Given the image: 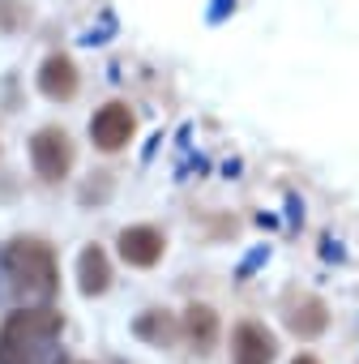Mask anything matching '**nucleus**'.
<instances>
[{
	"label": "nucleus",
	"mask_w": 359,
	"mask_h": 364,
	"mask_svg": "<svg viewBox=\"0 0 359 364\" xmlns=\"http://www.w3.org/2000/svg\"><path fill=\"white\" fill-rule=\"evenodd\" d=\"M0 296L22 300V304H43L56 296V253L43 240L18 236L0 245Z\"/></svg>",
	"instance_id": "nucleus-1"
},
{
	"label": "nucleus",
	"mask_w": 359,
	"mask_h": 364,
	"mask_svg": "<svg viewBox=\"0 0 359 364\" xmlns=\"http://www.w3.org/2000/svg\"><path fill=\"white\" fill-rule=\"evenodd\" d=\"M60 360V313L26 304L0 326V364H56Z\"/></svg>",
	"instance_id": "nucleus-2"
},
{
	"label": "nucleus",
	"mask_w": 359,
	"mask_h": 364,
	"mask_svg": "<svg viewBox=\"0 0 359 364\" xmlns=\"http://www.w3.org/2000/svg\"><path fill=\"white\" fill-rule=\"evenodd\" d=\"M31 163L39 171V180H48V185H56V180L69 176L73 167V141L65 129H39L31 137Z\"/></svg>",
	"instance_id": "nucleus-3"
},
{
	"label": "nucleus",
	"mask_w": 359,
	"mask_h": 364,
	"mask_svg": "<svg viewBox=\"0 0 359 364\" xmlns=\"http://www.w3.org/2000/svg\"><path fill=\"white\" fill-rule=\"evenodd\" d=\"M133 112L124 107V103H103L99 112H94V120H90V137H94V146L99 150H120V146H128V137H133Z\"/></svg>",
	"instance_id": "nucleus-4"
},
{
	"label": "nucleus",
	"mask_w": 359,
	"mask_h": 364,
	"mask_svg": "<svg viewBox=\"0 0 359 364\" xmlns=\"http://www.w3.org/2000/svg\"><path fill=\"white\" fill-rule=\"evenodd\" d=\"M274 334L261 326V321H240L236 334H231V360L236 364H274Z\"/></svg>",
	"instance_id": "nucleus-5"
},
{
	"label": "nucleus",
	"mask_w": 359,
	"mask_h": 364,
	"mask_svg": "<svg viewBox=\"0 0 359 364\" xmlns=\"http://www.w3.org/2000/svg\"><path fill=\"white\" fill-rule=\"evenodd\" d=\"M120 257L128 266H141V270L154 266L162 257V232H154V228H128L120 236Z\"/></svg>",
	"instance_id": "nucleus-6"
},
{
	"label": "nucleus",
	"mask_w": 359,
	"mask_h": 364,
	"mask_svg": "<svg viewBox=\"0 0 359 364\" xmlns=\"http://www.w3.org/2000/svg\"><path fill=\"white\" fill-rule=\"evenodd\" d=\"M39 90H43L48 99H73V90H77V69H73V60H69V56H48V60L39 65Z\"/></svg>",
	"instance_id": "nucleus-7"
},
{
	"label": "nucleus",
	"mask_w": 359,
	"mask_h": 364,
	"mask_svg": "<svg viewBox=\"0 0 359 364\" xmlns=\"http://www.w3.org/2000/svg\"><path fill=\"white\" fill-rule=\"evenodd\" d=\"M77 287H82L86 296H103V291L111 287V266H107V253H103L99 245H90V249L82 253V266H77Z\"/></svg>",
	"instance_id": "nucleus-8"
},
{
	"label": "nucleus",
	"mask_w": 359,
	"mask_h": 364,
	"mask_svg": "<svg viewBox=\"0 0 359 364\" xmlns=\"http://www.w3.org/2000/svg\"><path fill=\"white\" fill-rule=\"evenodd\" d=\"M184 330L193 334L197 347H210V338H214V330H219V317H214L206 304H193V309L184 313Z\"/></svg>",
	"instance_id": "nucleus-9"
},
{
	"label": "nucleus",
	"mask_w": 359,
	"mask_h": 364,
	"mask_svg": "<svg viewBox=\"0 0 359 364\" xmlns=\"http://www.w3.org/2000/svg\"><path fill=\"white\" fill-rule=\"evenodd\" d=\"M137 334L150 343H167L175 334V317L171 313H145V317H137Z\"/></svg>",
	"instance_id": "nucleus-10"
},
{
	"label": "nucleus",
	"mask_w": 359,
	"mask_h": 364,
	"mask_svg": "<svg viewBox=\"0 0 359 364\" xmlns=\"http://www.w3.org/2000/svg\"><path fill=\"white\" fill-rule=\"evenodd\" d=\"M321 326H325V309H321L316 300H312V304H308L304 313H295V330H299L304 338H308V334H316Z\"/></svg>",
	"instance_id": "nucleus-11"
},
{
	"label": "nucleus",
	"mask_w": 359,
	"mask_h": 364,
	"mask_svg": "<svg viewBox=\"0 0 359 364\" xmlns=\"http://www.w3.org/2000/svg\"><path fill=\"white\" fill-rule=\"evenodd\" d=\"M291 364H321V360H316V355H295Z\"/></svg>",
	"instance_id": "nucleus-12"
}]
</instances>
